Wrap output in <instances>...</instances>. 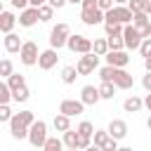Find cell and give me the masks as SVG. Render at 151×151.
Wrapping results in <instances>:
<instances>
[{"mask_svg":"<svg viewBox=\"0 0 151 151\" xmlns=\"http://www.w3.org/2000/svg\"><path fill=\"white\" fill-rule=\"evenodd\" d=\"M12 99V87L7 83H0V104H7Z\"/></svg>","mask_w":151,"mask_h":151,"instance_id":"cell-33","label":"cell"},{"mask_svg":"<svg viewBox=\"0 0 151 151\" xmlns=\"http://www.w3.org/2000/svg\"><path fill=\"white\" fill-rule=\"evenodd\" d=\"M120 146H118V139H113V137H109V142L104 144V151H118Z\"/></svg>","mask_w":151,"mask_h":151,"instance_id":"cell-41","label":"cell"},{"mask_svg":"<svg viewBox=\"0 0 151 151\" xmlns=\"http://www.w3.org/2000/svg\"><path fill=\"white\" fill-rule=\"evenodd\" d=\"M139 54L146 59V57H151V38H144L142 40V47H139Z\"/></svg>","mask_w":151,"mask_h":151,"instance_id":"cell-39","label":"cell"},{"mask_svg":"<svg viewBox=\"0 0 151 151\" xmlns=\"http://www.w3.org/2000/svg\"><path fill=\"white\" fill-rule=\"evenodd\" d=\"M78 139H80V132H78V130H66V132H64V144H66V149H76V146H78Z\"/></svg>","mask_w":151,"mask_h":151,"instance_id":"cell-25","label":"cell"},{"mask_svg":"<svg viewBox=\"0 0 151 151\" xmlns=\"http://www.w3.org/2000/svg\"><path fill=\"white\" fill-rule=\"evenodd\" d=\"M12 2V7H17V9H26L28 5H31V0H9Z\"/></svg>","mask_w":151,"mask_h":151,"instance_id":"cell-43","label":"cell"},{"mask_svg":"<svg viewBox=\"0 0 151 151\" xmlns=\"http://www.w3.org/2000/svg\"><path fill=\"white\" fill-rule=\"evenodd\" d=\"M106 130H109V134H111L113 139H123V137H127V123H125V120H111Z\"/></svg>","mask_w":151,"mask_h":151,"instance_id":"cell-17","label":"cell"},{"mask_svg":"<svg viewBox=\"0 0 151 151\" xmlns=\"http://www.w3.org/2000/svg\"><path fill=\"white\" fill-rule=\"evenodd\" d=\"M97 64H99V54L90 52V54H83V57L78 59L76 68H78V73H80V76H90V73L97 68Z\"/></svg>","mask_w":151,"mask_h":151,"instance_id":"cell-8","label":"cell"},{"mask_svg":"<svg viewBox=\"0 0 151 151\" xmlns=\"http://www.w3.org/2000/svg\"><path fill=\"white\" fill-rule=\"evenodd\" d=\"M78 132H80V134H87V137H92V134H94V125H92L90 120H83V123L78 125Z\"/></svg>","mask_w":151,"mask_h":151,"instance_id":"cell-37","label":"cell"},{"mask_svg":"<svg viewBox=\"0 0 151 151\" xmlns=\"http://www.w3.org/2000/svg\"><path fill=\"white\" fill-rule=\"evenodd\" d=\"M66 47L71 52H78V54H90L92 52V40L85 38V35H71L68 42H66Z\"/></svg>","mask_w":151,"mask_h":151,"instance_id":"cell-7","label":"cell"},{"mask_svg":"<svg viewBox=\"0 0 151 151\" xmlns=\"http://www.w3.org/2000/svg\"><path fill=\"white\" fill-rule=\"evenodd\" d=\"M21 47H24V42L19 40V35H17V33H7V35H5V50H7L9 54L21 52Z\"/></svg>","mask_w":151,"mask_h":151,"instance_id":"cell-18","label":"cell"},{"mask_svg":"<svg viewBox=\"0 0 151 151\" xmlns=\"http://www.w3.org/2000/svg\"><path fill=\"white\" fill-rule=\"evenodd\" d=\"M134 19V12L127 5H116L113 9L106 12V21H118V24H130Z\"/></svg>","mask_w":151,"mask_h":151,"instance_id":"cell-4","label":"cell"},{"mask_svg":"<svg viewBox=\"0 0 151 151\" xmlns=\"http://www.w3.org/2000/svg\"><path fill=\"white\" fill-rule=\"evenodd\" d=\"M19 59H21L24 66H33V64H38V59H40L38 45H35L33 40H26L24 47H21V52H19Z\"/></svg>","mask_w":151,"mask_h":151,"instance_id":"cell-6","label":"cell"},{"mask_svg":"<svg viewBox=\"0 0 151 151\" xmlns=\"http://www.w3.org/2000/svg\"><path fill=\"white\" fill-rule=\"evenodd\" d=\"M99 7V2L97 0H83V9L87 12V9H97Z\"/></svg>","mask_w":151,"mask_h":151,"instance_id":"cell-44","label":"cell"},{"mask_svg":"<svg viewBox=\"0 0 151 151\" xmlns=\"http://www.w3.org/2000/svg\"><path fill=\"white\" fill-rule=\"evenodd\" d=\"M80 19H83V24H87V26H97V24H101V21H106V12L104 9H83L80 12Z\"/></svg>","mask_w":151,"mask_h":151,"instance_id":"cell-10","label":"cell"},{"mask_svg":"<svg viewBox=\"0 0 151 151\" xmlns=\"http://www.w3.org/2000/svg\"><path fill=\"white\" fill-rule=\"evenodd\" d=\"M142 85H144L146 92H151V71H146V76L142 78Z\"/></svg>","mask_w":151,"mask_h":151,"instance_id":"cell-45","label":"cell"},{"mask_svg":"<svg viewBox=\"0 0 151 151\" xmlns=\"http://www.w3.org/2000/svg\"><path fill=\"white\" fill-rule=\"evenodd\" d=\"M142 106H144V99H139V97H134V94H132V97H127V99L123 101V109H125L127 113H137Z\"/></svg>","mask_w":151,"mask_h":151,"instance_id":"cell-21","label":"cell"},{"mask_svg":"<svg viewBox=\"0 0 151 151\" xmlns=\"http://www.w3.org/2000/svg\"><path fill=\"white\" fill-rule=\"evenodd\" d=\"M28 94H31V92H28V87L24 85V87H19V90H14V92H12V99H14V101H26V99H28Z\"/></svg>","mask_w":151,"mask_h":151,"instance_id":"cell-34","label":"cell"},{"mask_svg":"<svg viewBox=\"0 0 151 151\" xmlns=\"http://www.w3.org/2000/svg\"><path fill=\"white\" fill-rule=\"evenodd\" d=\"M146 127H149V130H151V116H149V120H146Z\"/></svg>","mask_w":151,"mask_h":151,"instance_id":"cell-54","label":"cell"},{"mask_svg":"<svg viewBox=\"0 0 151 151\" xmlns=\"http://www.w3.org/2000/svg\"><path fill=\"white\" fill-rule=\"evenodd\" d=\"M14 24H17V19H14V14L5 9V12L0 14V31H2L5 35H7V33H12V28H14Z\"/></svg>","mask_w":151,"mask_h":151,"instance_id":"cell-19","label":"cell"},{"mask_svg":"<svg viewBox=\"0 0 151 151\" xmlns=\"http://www.w3.org/2000/svg\"><path fill=\"white\" fill-rule=\"evenodd\" d=\"M12 73H14V71H12V61H9V59H2V61H0V76H2V78H9Z\"/></svg>","mask_w":151,"mask_h":151,"instance_id":"cell-35","label":"cell"},{"mask_svg":"<svg viewBox=\"0 0 151 151\" xmlns=\"http://www.w3.org/2000/svg\"><path fill=\"white\" fill-rule=\"evenodd\" d=\"M127 7H130L134 14H137V12H146V14H151V0H130Z\"/></svg>","mask_w":151,"mask_h":151,"instance_id":"cell-22","label":"cell"},{"mask_svg":"<svg viewBox=\"0 0 151 151\" xmlns=\"http://www.w3.org/2000/svg\"><path fill=\"white\" fill-rule=\"evenodd\" d=\"M35 123V116L33 111H19L14 113V118L9 120V132L14 139H28V130L31 125Z\"/></svg>","mask_w":151,"mask_h":151,"instance_id":"cell-1","label":"cell"},{"mask_svg":"<svg viewBox=\"0 0 151 151\" xmlns=\"http://www.w3.org/2000/svg\"><path fill=\"white\" fill-rule=\"evenodd\" d=\"M99 99H101L99 87H94V85H85V87H83V92H80V101H83L85 106H94Z\"/></svg>","mask_w":151,"mask_h":151,"instance_id":"cell-15","label":"cell"},{"mask_svg":"<svg viewBox=\"0 0 151 151\" xmlns=\"http://www.w3.org/2000/svg\"><path fill=\"white\" fill-rule=\"evenodd\" d=\"M113 68H116V66H109V64H106V66L99 71V78L106 80V83H113Z\"/></svg>","mask_w":151,"mask_h":151,"instance_id":"cell-36","label":"cell"},{"mask_svg":"<svg viewBox=\"0 0 151 151\" xmlns=\"http://www.w3.org/2000/svg\"><path fill=\"white\" fill-rule=\"evenodd\" d=\"M144 106H146V109H149V113H151V92L144 97Z\"/></svg>","mask_w":151,"mask_h":151,"instance_id":"cell-48","label":"cell"},{"mask_svg":"<svg viewBox=\"0 0 151 151\" xmlns=\"http://www.w3.org/2000/svg\"><path fill=\"white\" fill-rule=\"evenodd\" d=\"M66 151H83V149H78V146H76V149H66Z\"/></svg>","mask_w":151,"mask_h":151,"instance_id":"cell-55","label":"cell"},{"mask_svg":"<svg viewBox=\"0 0 151 151\" xmlns=\"http://www.w3.org/2000/svg\"><path fill=\"white\" fill-rule=\"evenodd\" d=\"M71 5H83V0H68Z\"/></svg>","mask_w":151,"mask_h":151,"instance_id":"cell-51","label":"cell"},{"mask_svg":"<svg viewBox=\"0 0 151 151\" xmlns=\"http://www.w3.org/2000/svg\"><path fill=\"white\" fill-rule=\"evenodd\" d=\"M104 28H106V38H109V35H123L125 24H118V21H104Z\"/></svg>","mask_w":151,"mask_h":151,"instance_id":"cell-26","label":"cell"},{"mask_svg":"<svg viewBox=\"0 0 151 151\" xmlns=\"http://www.w3.org/2000/svg\"><path fill=\"white\" fill-rule=\"evenodd\" d=\"M64 149V139H57V137H47L42 151H61Z\"/></svg>","mask_w":151,"mask_h":151,"instance_id":"cell-28","label":"cell"},{"mask_svg":"<svg viewBox=\"0 0 151 151\" xmlns=\"http://www.w3.org/2000/svg\"><path fill=\"white\" fill-rule=\"evenodd\" d=\"M97 2H99V9H104V12L116 7V0H97Z\"/></svg>","mask_w":151,"mask_h":151,"instance_id":"cell-42","label":"cell"},{"mask_svg":"<svg viewBox=\"0 0 151 151\" xmlns=\"http://www.w3.org/2000/svg\"><path fill=\"white\" fill-rule=\"evenodd\" d=\"M109 50H111V47H109V38H97V40L92 42V52L99 54V57H106Z\"/></svg>","mask_w":151,"mask_h":151,"instance_id":"cell-23","label":"cell"},{"mask_svg":"<svg viewBox=\"0 0 151 151\" xmlns=\"http://www.w3.org/2000/svg\"><path fill=\"white\" fill-rule=\"evenodd\" d=\"M109 137H111V134H109V130H94V134H92V142H94L97 146H101V149H104V144L109 142Z\"/></svg>","mask_w":151,"mask_h":151,"instance_id":"cell-30","label":"cell"},{"mask_svg":"<svg viewBox=\"0 0 151 151\" xmlns=\"http://www.w3.org/2000/svg\"><path fill=\"white\" fill-rule=\"evenodd\" d=\"M132 24H134L137 31L142 33V38H151V19H149L146 12H137L134 19H132Z\"/></svg>","mask_w":151,"mask_h":151,"instance_id":"cell-11","label":"cell"},{"mask_svg":"<svg viewBox=\"0 0 151 151\" xmlns=\"http://www.w3.org/2000/svg\"><path fill=\"white\" fill-rule=\"evenodd\" d=\"M109 47H111V50H125L123 35H109Z\"/></svg>","mask_w":151,"mask_h":151,"instance_id":"cell-32","label":"cell"},{"mask_svg":"<svg viewBox=\"0 0 151 151\" xmlns=\"http://www.w3.org/2000/svg\"><path fill=\"white\" fill-rule=\"evenodd\" d=\"M80 73H78V68L76 66H64L61 68V80L66 83V85H71V83H76V78H78Z\"/></svg>","mask_w":151,"mask_h":151,"instance_id":"cell-24","label":"cell"},{"mask_svg":"<svg viewBox=\"0 0 151 151\" xmlns=\"http://www.w3.org/2000/svg\"><path fill=\"white\" fill-rule=\"evenodd\" d=\"M68 38H71L68 24H57V26L52 28V33H50V47L59 50V47H64V45L68 42Z\"/></svg>","mask_w":151,"mask_h":151,"instance_id":"cell-3","label":"cell"},{"mask_svg":"<svg viewBox=\"0 0 151 151\" xmlns=\"http://www.w3.org/2000/svg\"><path fill=\"white\" fill-rule=\"evenodd\" d=\"M38 19H40L38 7H26V9H21V12H19V24H21V26H26V28H28V26H33Z\"/></svg>","mask_w":151,"mask_h":151,"instance_id":"cell-16","label":"cell"},{"mask_svg":"<svg viewBox=\"0 0 151 151\" xmlns=\"http://www.w3.org/2000/svg\"><path fill=\"white\" fill-rule=\"evenodd\" d=\"M144 66H146V71H151V57H146V59H144Z\"/></svg>","mask_w":151,"mask_h":151,"instance_id":"cell-50","label":"cell"},{"mask_svg":"<svg viewBox=\"0 0 151 151\" xmlns=\"http://www.w3.org/2000/svg\"><path fill=\"white\" fill-rule=\"evenodd\" d=\"M85 151H104V149H101V146H97V144H92V146H87Z\"/></svg>","mask_w":151,"mask_h":151,"instance_id":"cell-49","label":"cell"},{"mask_svg":"<svg viewBox=\"0 0 151 151\" xmlns=\"http://www.w3.org/2000/svg\"><path fill=\"white\" fill-rule=\"evenodd\" d=\"M106 64L109 66H116V68H125L130 64V57L125 50H109L106 52Z\"/></svg>","mask_w":151,"mask_h":151,"instance_id":"cell-9","label":"cell"},{"mask_svg":"<svg viewBox=\"0 0 151 151\" xmlns=\"http://www.w3.org/2000/svg\"><path fill=\"white\" fill-rule=\"evenodd\" d=\"M123 40H125V50H139L142 47V33L137 31L134 24H125L123 28Z\"/></svg>","mask_w":151,"mask_h":151,"instance_id":"cell-5","label":"cell"},{"mask_svg":"<svg viewBox=\"0 0 151 151\" xmlns=\"http://www.w3.org/2000/svg\"><path fill=\"white\" fill-rule=\"evenodd\" d=\"M83 109H85V104L80 101V99H64L61 104H59V113H66V116H78V113H83Z\"/></svg>","mask_w":151,"mask_h":151,"instance_id":"cell-13","label":"cell"},{"mask_svg":"<svg viewBox=\"0 0 151 151\" xmlns=\"http://www.w3.org/2000/svg\"><path fill=\"white\" fill-rule=\"evenodd\" d=\"M87 146H92V137H87V134H80V139H78V149H87Z\"/></svg>","mask_w":151,"mask_h":151,"instance_id":"cell-40","label":"cell"},{"mask_svg":"<svg viewBox=\"0 0 151 151\" xmlns=\"http://www.w3.org/2000/svg\"><path fill=\"white\" fill-rule=\"evenodd\" d=\"M47 2H50V5L54 7V9H61V7H64V5L68 2V0H47Z\"/></svg>","mask_w":151,"mask_h":151,"instance_id":"cell-46","label":"cell"},{"mask_svg":"<svg viewBox=\"0 0 151 151\" xmlns=\"http://www.w3.org/2000/svg\"><path fill=\"white\" fill-rule=\"evenodd\" d=\"M52 125H54L57 132H66V130H71V116H66V113H57Z\"/></svg>","mask_w":151,"mask_h":151,"instance_id":"cell-20","label":"cell"},{"mask_svg":"<svg viewBox=\"0 0 151 151\" xmlns=\"http://www.w3.org/2000/svg\"><path fill=\"white\" fill-rule=\"evenodd\" d=\"M28 142H31V146H45V142H47V123L45 120H35L33 125H31V130H28Z\"/></svg>","mask_w":151,"mask_h":151,"instance_id":"cell-2","label":"cell"},{"mask_svg":"<svg viewBox=\"0 0 151 151\" xmlns=\"http://www.w3.org/2000/svg\"><path fill=\"white\" fill-rule=\"evenodd\" d=\"M59 61V54H57V50L54 47H50V50H45V52H40V59H38V66L42 68V71H50L54 64Z\"/></svg>","mask_w":151,"mask_h":151,"instance_id":"cell-14","label":"cell"},{"mask_svg":"<svg viewBox=\"0 0 151 151\" xmlns=\"http://www.w3.org/2000/svg\"><path fill=\"white\" fill-rule=\"evenodd\" d=\"M113 85L118 90H130L134 85V80H132V76L125 68H113Z\"/></svg>","mask_w":151,"mask_h":151,"instance_id":"cell-12","label":"cell"},{"mask_svg":"<svg viewBox=\"0 0 151 151\" xmlns=\"http://www.w3.org/2000/svg\"><path fill=\"white\" fill-rule=\"evenodd\" d=\"M47 5V0H31V7H42Z\"/></svg>","mask_w":151,"mask_h":151,"instance_id":"cell-47","label":"cell"},{"mask_svg":"<svg viewBox=\"0 0 151 151\" xmlns=\"http://www.w3.org/2000/svg\"><path fill=\"white\" fill-rule=\"evenodd\" d=\"M118 151H132V149H130V146H120Z\"/></svg>","mask_w":151,"mask_h":151,"instance_id":"cell-53","label":"cell"},{"mask_svg":"<svg viewBox=\"0 0 151 151\" xmlns=\"http://www.w3.org/2000/svg\"><path fill=\"white\" fill-rule=\"evenodd\" d=\"M38 14H40V21H50V19H52V14H54V7L47 2V5L38 7Z\"/></svg>","mask_w":151,"mask_h":151,"instance_id":"cell-31","label":"cell"},{"mask_svg":"<svg viewBox=\"0 0 151 151\" xmlns=\"http://www.w3.org/2000/svg\"><path fill=\"white\" fill-rule=\"evenodd\" d=\"M113 92H116V85L101 80V85H99V94H101V99H113Z\"/></svg>","mask_w":151,"mask_h":151,"instance_id":"cell-27","label":"cell"},{"mask_svg":"<svg viewBox=\"0 0 151 151\" xmlns=\"http://www.w3.org/2000/svg\"><path fill=\"white\" fill-rule=\"evenodd\" d=\"M130 0H116V5H127Z\"/></svg>","mask_w":151,"mask_h":151,"instance_id":"cell-52","label":"cell"},{"mask_svg":"<svg viewBox=\"0 0 151 151\" xmlns=\"http://www.w3.org/2000/svg\"><path fill=\"white\" fill-rule=\"evenodd\" d=\"M12 118H14V113L9 111V106H7V104H0V120H2V123H9Z\"/></svg>","mask_w":151,"mask_h":151,"instance_id":"cell-38","label":"cell"},{"mask_svg":"<svg viewBox=\"0 0 151 151\" xmlns=\"http://www.w3.org/2000/svg\"><path fill=\"white\" fill-rule=\"evenodd\" d=\"M7 85H9V87H12V92H14V90L24 87V85H26V80H24V76H21V73H12V76L7 78Z\"/></svg>","mask_w":151,"mask_h":151,"instance_id":"cell-29","label":"cell"}]
</instances>
